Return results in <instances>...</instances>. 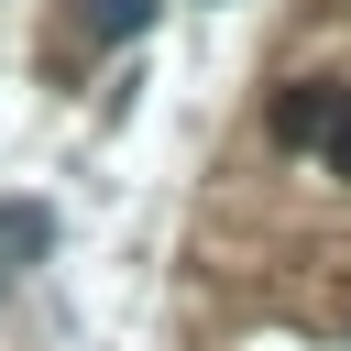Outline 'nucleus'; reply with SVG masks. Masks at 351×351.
Returning a JSON list of instances; mask_svg holds the SVG:
<instances>
[{
    "label": "nucleus",
    "mask_w": 351,
    "mask_h": 351,
    "mask_svg": "<svg viewBox=\"0 0 351 351\" xmlns=\"http://www.w3.org/2000/svg\"><path fill=\"white\" fill-rule=\"evenodd\" d=\"M274 143L318 154L329 176H351V77H296V88L274 99Z\"/></svg>",
    "instance_id": "nucleus-1"
},
{
    "label": "nucleus",
    "mask_w": 351,
    "mask_h": 351,
    "mask_svg": "<svg viewBox=\"0 0 351 351\" xmlns=\"http://www.w3.org/2000/svg\"><path fill=\"white\" fill-rule=\"evenodd\" d=\"M44 241H55V219H44L33 197H11V208H0V274H11V263H33Z\"/></svg>",
    "instance_id": "nucleus-2"
},
{
    "label": "nucleus",
    "mask_w": 351,
    "mask_h": 351,
    "mask_svg": "<svg viewBox=\"0 0 351 351\" xmlns=\"http://www.w3.org/2000/svg\"><path fill=\"white\" fill-rule=\"evenodd\" d=\"M154 22V0H88V33L99 44H121V33H143Z\"/></svg>",
    "instance_id": "nucleus-3"
}]
</instances>
